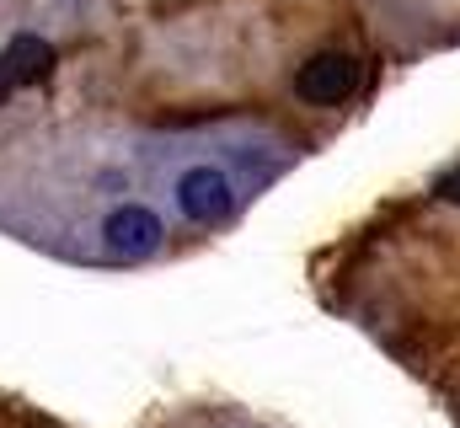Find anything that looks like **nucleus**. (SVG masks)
<instances>
[{"instance_id": "obj_1", "label": "nucleus", "mask_w": 460, "mask_h": 428, "mask_svg": "<svg viewBox=\"0 0 460 428\" xmlns=\"http://www.w3.org/2000/svg\"><path fill=\"white\" fill-rule=\"evenodd\" d=\"M161 241H166V225H161V214L150 210V204H118V210L102 219V246H108L113 257H128V263L155 257Z\"/></svg>"}, {"instance_id": "obj_2", "label": "nucleus", "mask_w": 460, "mask_h": 428, "mask_svg": "<svg viewBox=\"0 0 460 428\" xmlns=\"http://www.w3.org/2000/svg\"><path fill=\"white\" fill-rule=\"evenodd\" d=\"M172 199H177V210L188 214V219H204V225L235 214V188H230V177L220 166H188V172L177 177Z\"/></svg>"}, {"instance_id": "obj_3", "label": "nucleus", "mask_w": 460, "mask_h": 428, "mask_svg": "<svg viewBox=\"0 0 460 428\" xmlns=\"http://www.w3.org/2000/svg\"><path fill=\"white\" fill-rule=\"evenodd\" d=\"M353 86H358V59H348V54H316V59H305L295 70V97L316 107L348 103Z\"/></svg>"}, {"instance_id": "obj_4", "label": "nucleus", "mask_w": 460, "mask_h": 428, "mask_svg": "<svg viewBox=\"0 0 460 428\" xmlns=\"http://www.w3.org/2000/svg\"><path fill=\"white\" fill-rule=\"evenodd\" d=\"M0 70H5V81H11V86L43 81V76L54 70V43H49V38H38V32H22V38H11V43H5Z\"/></svg>"}, {"instance_id": "obj_5", "label": "nucleus", "mask_w": 460, "mask_h": 428, "mask_svg": "<svg viewBox=\"0 0 460 428\" xmlns=\"http://www.w3.org/2000/svg\"><path fill=\"white\" fill-rule=\"evenodd\" d=\"M439 193H445V199H450V204H460V172H450V177H445V183H439Z\"/></svg>"}, {"instance_id": "obj_6", "label": "nucleus", "mask_w": 460, "mask_h": 428, "mask_svg": "<svg viewBox=\"0 0 460 428\" xmlns=\"http://www.w3.org/2000/svg\"><path fill=\"white\" fill-rule=\"evenodd\" d=\"M5 92H11V81H5V70H0V97H5Z\"/></svg>"}]
</instances>
